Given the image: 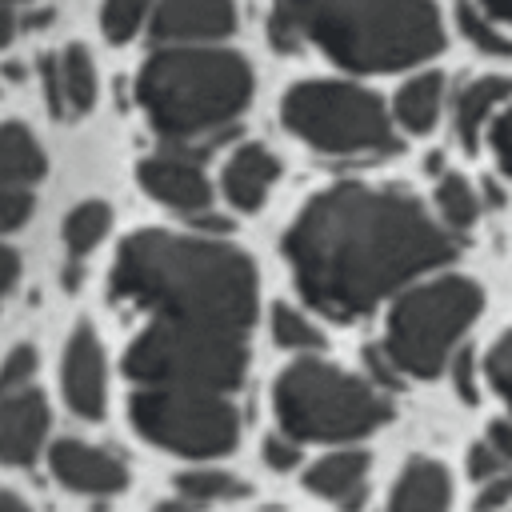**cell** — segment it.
<instances>
[{
	"instance_id": "cell-1",
	"label": "cell",
	"mask_w": 512,
	"mask_h": 512,
	"mask_svg": "<svg viewBox=\"0 0 512 512\" xmlns=\"http://www.w3.org/2000/svg\"><path fill=\"white\" fill-rule=\"evenodd\" d=\"M284 256L308 304L352 320L404 280L444 264L452 236L404 192L340 184L304 204L284 236Z\"/></svg>"
},
{
	"instance_id": "cell-2",
	"label": "cell",
	"mask_w": 512,
	"mask_h": 512,
	"mask_svg": "<svg viewBox=\"0 0 512 512\" xmlns=\"http://www.w3.org/2000/svg\"><path fill=\"white\" fill-rule=\"evenodd\" d=\"M112 296L144 320L244 336L256 316V272L232 244L148 228L120 244Z\"/></svg>"
},
{
	"instance_id": "cell-3",
	"label": "cell",
	"mask_w": 512,
	"mask_h": 512,
	"mask_svg": "<svg viewBox=\"0 0 512 512\" xmlns=\"http://www.w3.org/2000/svg\"><path fill=\"white\" fill-rule=\"evenodd\" d=\"M272 40L280 48L320 44L356 72H396L428 60L444 28L428 0H276Z\"/></svg>"
},
{
	"instance_id": "cell-4",
	"label": "cell",
	"mask_w": 512,
	"mask_h": 512,
	"mask_svg": "<svg viewBox=\"0 0 512 512\" xmlns=\"http://www.w3.org/2000/svg\"><path fill=\"white\" fill-rule=\"evenodd\" d=\"M252 96V68L228 48H164L144 60L136 100L164 140H200L232 124Z\"/></svg>"
},
{
	"instance_id": "cell-5",
	"label": "cell",
	"mask_w": 512,
	"mask_h": 512,
	"mask_svg": "<svg viewBox=\"0 0 512 512\" xmlns=\"http://www.w3.org/2000/svg\"><path fill=\"white\" fill-rule=\"evenodd\" d=\"M248 348L240 332L176 328L144 320L124 352V372L136 388H192V392H232L244 380Z\"/></svg>"
},
{
	"instance_id": "cell-6",
	"label": "cell",
	"mask_w": 512,
	"mask_h": 512,
	"mask_svg": "<svg viewBox=\"0 0 512 512\" xmlns=\"http://www.w3.org/2000/svg\"><path fill=\"white\" fill-rule=\"evenodd\" d=\"M276 416L292 440H352L388 420L384 396L320 360H296L276 380Z\"/></svg>"
},
{
	"instance_id": "cell-7",
	"label": "cell",
	"mask_w": 512,
	"mask_h": 512,
	"mask_svg": "<svg viewBox=\"0 0 512 512\" xmlns=\"http://www.w3.org/2000/svg\"><path fill=\"white\" fill-rule=\"evenodd\" d=\"M476 312H480V288L472 280L464 276L428 280L396 300L388 316L384 352L400 372L432 380L444 368L460 332L476 320Z\"/></svg>"
},
{
	"instance_id": "cell-8",
	"label": "cell",
	"mask_w": 512,
	"mask_h": 512,
	"mask_svg": "<svg viewBox=\"0 0 512 512\" xmlns=\"http://www.w3.org/2000/svg\"><path fill=\"white\" fill-rule=\"evenodd\" d=\"M284 128L296 132L304 144L328 156H356V152H392L396 132L384 116V104L340 80H304L280 104Z\"/></svg>"
},
{
	"instance_id": "cell-9",
	"label": "cell",
	"mask_w": 512,
	"mask_h": 512,
	"mask_svg": "<svg viewBox=\"0 0 512 512\" xmlns=\"http://www.w3.org/2000/svg\"><path fill=\"white\" fill-rule=\"evenodd\" d=\"M132 424L136 432L168 448L176 456L208 460L236 448L240 416L224 392H192V388H136L132 392Z\"/></svg>"
},
{
	"instance_id": "cell-10",
	"label": "cell",
	"mask_w": 512,
	"mask_h": 512,
	"mask_svg": "<svg viewBox=\"0 0 512 512\" xmlns=\"http://www.w3.org/2000/svg\"><path fill=\"white\" fill-rule=\"evenodd\" d=\"M48 160L40 140L24 128L4 120L0 124V236L28 224L36 208V184L44 180Z\"/></svg>"
},
{
	"instance_id": "cell-11",
	"label": "cell",
	"mask_w": 512,
	"mask_h": 512,
	"mask_svg": "<svg viewBox=\"0 0 512 512\" xmlns=\"http://www.w3.org/2000/svg\"><path fill=\"white\" fill-rule=\"evenodd\" d=\"M60 388L80 420H100L108 404V364L92 324H76L60 360Z\"/></svg>"
},
{
	"instance_id": "cell-12",
	"label": "cell",
	"mask_w": 512,
	"mask_h": 512,
	"mask_svg": "<svg viewBox=\"0 0 512 512\" xmlns=\"http://www.w3.org/2000/svg\"><path fill=\"white\" fill-rule=\"evenodd\" d=\"M48 424H52V412L40 388L24 384L16 392H4L0 396V464L28 468L44 452Z\"/></svg>"
},
{
	"instance_id": "cell-13",
	"label": "cell",
	"mask_w": 512,
	"mask_h": 512,
	"mask_svg": "<svg viewBox=\"0 0 512 512\" xmlns=\"http://www.w3.org/2000/svg\"><path fill=\"white\" fill-rule=\"evenodd\" d=\"M48 468L64 488L84 492V496H112L128 484L124 460L84 440H56L48 448Z\"/></svg>"
},
{
	"instance_id": "cell-14",
	"label": "cell",
	"mask_w": 512,
	"mask_h": 512,
	"mask_svg": "<svg viewBox=\"0 0 512 512\" xmlns=\"http://www.w3.org/2000/svg\"><path fill=\"white\" fill-rule=\"evenodd\" d=\"M236 28L232 0H156L152 36L168 44H204Z\"/></svg>"
},
{
	"instance_id": "cell-15",
	"label": "cell",
	"mask_w": 512,
	"mask_h": 512,
	"mask_svg": "<svg viewBox=\"0 0 512 512\" xmlns=\"http://www.w3.org/2000/svg\"><path fill=\"white\" fill-rule=\"evenodd\" d=\"M136 176H140V188L152 200H160V204H168L176 212L196 216V212H204L212 204V188H208L200 164H192L180 152H156V156L140 160Z\"/></svg>"
},
{
	"instance_id": "cell-16",
	"label": "cell",
	"mask_w": 512,
	"mask_h": 512,
	"mask_svg": "<svg viewBox=\"0 0 512 512\" xmlns=\"http://www.w3.org/2000/svg\"><path fill=\"white\" fill-rule=\"evenodd\" d=\"M276 172H280V164H276V156L264 144H244L224 164V196L240 212H252V208L264 204L268 188L276 184Z\"/></svg>"
},
{
	"instance_id": "cell-17",
	"label": "cell",
	"mask_w": 512,
	"mask_h": 512,
	"mask_svg": "<svg viewBox=\"0 0 512 512\" xmlns=\"http://www.w3.org/2000/svg\"><path fill=\"white\" fill-rule=\"evenodd\" d=\"M364 476H368V456L364 452H332L324 460H316L304 476V484L328 500H336L340 508H360L364 500Z\"/></svg>"
},
{
	"instance_id": "cell-18",
	"label": "cell",
	"mask_w": 512,
	"mask_h": 512,
	"mask_svg": "<svg viewBox=\"0 0 512 512\" xmlns=\"http://www.w3.org/2000/svg\"><path fill=\"white\" fill-rule=\"evenodd\" d=\"M448 472L436 460H412L392 488L388 512H448Z\"/></svg>"
},
{
	"instance_id": "cell-19",
	"label": "cell",
	"mask_w": 512,
	"mask_h": 512,
	"mask_svg": "<svg viewBox=\"0 0 512 512\" xmlns=\"http://www.w3.org/2000/svg\"><path fill=\"white\" fill-rule=\"evenodd\" d=\"M512 96V80L508 76H484V80H472L460 100H456V132L464 140V148H476L480 144V128L488 124L492 108L500 100Z\"/></svg>"
},
{
	"instance_id": "cell-20",
	"label": "cell",
	"mask_w": 512,
	"mask_h": 512,
	"mask_svg": "<svg viewBox=\"0 0 512 512\" xmlns=\"http://www.w3.org/2000/svg\"><path fill=\"white\" fill-rule=\"evenodd\" d=\"M56 68H60V92H64V112L68 116H80L96 104V64L88 56L84 44H68L60 56H56Z\"/></svg>"
},
{
	"instance_id": "cell-21",
	"label": "cell",
	"mask_w": 512,
	"mask_h": 512,
	"mask_svg": "<svg viewBox=\"0 0 512 512\" xmlns=\"http://www.w3.org/2000/svg\"><path fill=\"white\" fill-rule=\"evenodd\" d=\"M440 100H444V80L436 72H424L396 92V120L408 132H432L440 116Z\"/></svg>"
},
{
	"instance_id": "cell-22",
	"label": "cell",
	"mask_w": 512,
	"mask_h": 512,
	"mask_svg": "<svg viewBox=\"0 0 512 512\" xmlns=\"http://www.w3.org/2000/svg\"><path fill=\"white\" fill-rule=\"evenodd\" d=\"M108 228H112L108 204H104V200H84V204H76V208L68 212V220H64V244H68L72 256H88V252L108 236Z\"/></svg>"
},
{
	"instance_id": "cell-23",
	"label": "cell",
	"mask_w": 512,
	"mask_h": 512,
	"mask_svg": "<svg viewBox=\"0 0 512 512\" xmlns=\"http://www.w3.org/2000/svg\"><path fill=\"white\" fill-rule=\"evenodd\" d=\"M176 492L184 504H212V500L244 496V484L228 472H216V468H192V472L176 476Z\"/></svg>"
},
{
	"instance_id": "cell-24",
	"label": "cell",
	"mask_w": 512,
	"mask_h": 512,
	"mask_svg": "<svg viewBox=\"0 0 512 512\" xmlns=\"http://www.w3.org/2000/svg\"><path fill=\"white\" fill-rule=\"evenodd\" d=\"M436 204H440L444 224L456 228V232L472 228V220L480 216V200H476V192L464 176H444L440 188H436Z\"/></svg>"
},
{
	"instance_id": "cell-25",
	"label": "cell",
	"mask_w": 512,
	"mask_h": 512,
	"mask_svg": "<svg viewBox=\"0 0 512 512\" xmlns=\"http://www.w3.org/2000/svg\"><path fill=\"white\" fill-rule=\"evenodd\" d=\"M156 0H104L100 8V28L112 44H124L140 32V24L152 16Z\"/></svg>"
},
{
	"instance_id": "cell-26",
	"label": "cell",
	"mask_w": 512,
	"mask_h": 512,
	"mask_svg": "<svg viewBox=\"0 0 512 512\" xmlns=\"http://www.w3.org/2000/svg\"><path fill=\"white\" fill-rule=\"evenodd\" d=\"M456 24H460V32L484 52V56H512V40L508 36H500L468 0H460L456 4Z\"/></svg>"
},
{
	"instance_id": "cell-27",
	"label": "cell",
	"mask_w": 512,
	"mask_h": 512,
	"mask_svg": "<svg viewBox=\"0 0 512 512\" xmlns=\"http://www.w3.org/2000/svg\"><path fill=\"white\" fill-rule=\"evenodd\" d=\"M272 336H276V344L280 348H320L324 340H320V332L296 312V308H288V304H276L272 308Z\"/></svg>"
},
{
	"instance_id": "cell-28",
	"label": "cell",
	"mask_w": 512,
	"mask_h": 512,
	"mask_svg": "<svg viewBox=\"0 0 512 512\" xmlns=\"http://www.w3.org/2000/svg\"><path fill=\"white\" fill-rule=\"evenodd\" d=\"M32 372H36V348L32 344H16L4 360H0V396L4 392H16L24 384H32Z\"/></svg>"
},
{
	"instance_id": "cell-29",
	"label": "cell",
	"mask_w": 512,
	"mask_h": 512,
	"mask_svg": "<svg viewBox=\"0 0 512 512\" xmlns=\"http://www.w3.org/2000/svg\"><path fill=\"white\" fill-rule=\"evenodd\" d=\"M484 372H488L492 388L512 404V332L496 340V348H492L488 360H484Z\"/></svg>"
},
{
	"instance_id": "cell-30",
	"label": "cell",
	"mask_w": 512,
	"mask_h": 512,
	"mask_svg": "<svg viewBox=\"0 0 512 512\" xmlns=\"http://www.w3.org/2000/svg\"><path fill=\"white\" fill-rule=\"evenodd\" d=\"M264 460H268V468L288 472V468H296L300 448H296V440H292V436H268V440H264Z\"/></svg>"
},
{
	"instance_id": "cell-31",
	"label": "cell",
	"mask_w": 512,
	"mask_h": 512,
	"mask_svg": "<svg viewBox=\"0 0 512 512\" xmlns=\"http://www.w3.org/2000/svg\"><path fill=\"white\" fill-rule=\"evenodd\" d=\"M504 464H508V460H504L492 444H476V448L468 452V472H472V480H492Z\"/></svg>"
},
{
	"instance_id": "cell-32",
	"label": "cell",
	"mask_w": 512,
	"mask_h": 512,
	"mask_svg": "<svg viewBox=\"0 0 512 512\" xmlns=\"http://www.w3.org/2000/svg\"><path fill=\"white\" fill-rule=\"evenodd\" d=\"M40 84H44V100H48L52 116H68V112H64V92H60V68H56V56H44V60H40Z\"/></svg>"
},
{
	"instance_id": "cell-33",
	"label": "cell",
	"mask_w": 512,
	"mask_h": 512,
	"mask_svg": "<svg viewBox=\"0 0 512 512\" xmlns=\"http://www.w3.org/2000/svg\"><path fill=\"white\" fill-rule=\"evenodd\" d=\"M504 500H512V472H496L492 480H484L480 500H476V512H492V508H500Z\"/></svg>"
},
{
	"instance_id": "cell-34",
	"label": "cell",
	"mask_w": 512,
	"mask_h": 512,
	"mask_svg": "<svg viewBox=\"0 0 512 512\" xmlns=\"http://www.w3.org/2000/svg\"><path fill=\"white\" fill-rule=\"evenodd\" d=\"M492 148H496V160L500 168L512 176V108L492 124Z\"/></svg>"
},
{
	"instance_id": "cell-35",
	"label": "cell",
	"mask_w": 512,
	"mask_h": 512,
	"mask_svg": "<svg viewBox=\"0 0 512 512\" xmlns=\"http://www.w3.org/2000/svg\"><path fill=\"white\" fill-rule=\"evenodd\" d=\"M16 276H20V256H16L8 244H0V304H4L8 292L16 288Z\"/></svg>"
},
{
	"instance_id": "cell-36",
	"label": "cell",
	"mask_w": 512,
	"mask_h": 512,
	"mask_svg": "<svg viewBox=\"0 0 512 512\" xmlns=\"http://www.w3.org/2000/svg\"><path fill=\"white\" fill-rule=\"evenodd\" d=\"M24 4H32V0H0V48L12 44V36H16V12Z\"/></svg>"
},
{
	"instance_id": "cell-37",
	"label": "cell",
	"mask_w": 512,
	"mask_h": 512,
	"mask_svg": "<svg viewBox=\"0 0 512 512\" xmlns=\"http://www.w3.org/2000/svg\"><path fill=\"white\" fill-rule=\"evenodd\" d=\"M488 444L512 464V420H496V424L488 428Z\"/></svg>"
},
{
	"instance_id": "cell-38",
	"label": "cell",
	"mask_w": 512,
	"mask_h": 512,
	"mask_svg": "<svg viewBox=\"0 0 512 512\" xmlns=\"http://www.w3.org/2000/svg\"><path fill=\"white\" fill-rule=\"evenodd\" d=\"M452 380H456V388H460V396L464 400H472L476 396V388H472V356L464 352V356H456V364H452Z\"/></svg>"
},
{
	"instance_id": "cell-39",
	"label": "cell",
	"mask_w": 512,
	"mask_h": 512,
	"mask_svg": "<svg viewBox=\"0 0 512 512\" xmlns=\"http://www.w3.org/2000/svg\"><path fill=\"white\" fill-rule=\"evenodd\" d=\"M0 512H32V508H28L12 488H4V484H0Z\"/></svg>"
},
{
	"instance_id": "cell-40",
	"label": "cell",
	"mask_w": 512,
	"mask_h": 512,
	"mask_svg": "<svg viewBox=\"0 0 512 512\" xmlns=\"http://www.w3.org/2000/svg\"><path fill=\"white\" fill-rule=\"evenodd\" d=\"M484 8L492 16H500V20H512V0H484Z\"/></svg>"
},
{
	"instance_id": "cell-41",
	"label": "cell",
	"mask_w": 512,
	"mask_h": 512,
	"mask_svg": "<svg viewBox=\"0 0 512 512\" xmlns=\"http://www.w3.org/2000/svg\"><path fill=\"white\" fill-rule=\"evenodd\" d=\"M160 512H192V508H188V504H164Z\"/></svg>"
}]
</instances>
